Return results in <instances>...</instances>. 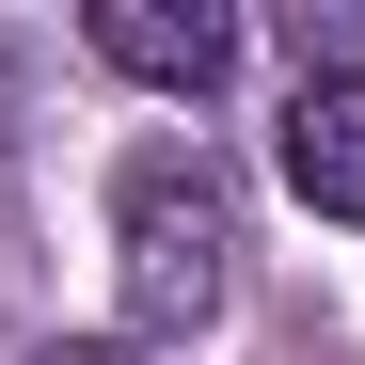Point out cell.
I'll use <instances>...</instances> for the list:
<instances>
[{
    "instance_id": "cell-1",
    "label": "cell",
    "mask_w": 365,
    "mask_h": 365,
    "mask_svg": "<svg viewBox=\"0 0 365 365\" xmlns=\"http://www.w3.org/2000/svg\"><path fill=\"white\" fill-rule=\"evenodd\" d=\"M111 286H128V334H207L238 286V191L207 143H143L111 175Z\"/></svg>"
},
{
    "instance_id": "cell-2",
    "label": "cell",
    "mask_w": 365,
    "mask_h": 365,
    "mask_svg": "<svg viewBox=\"0 0 365 365\" xmlns=\"http://www.w3.org/2000/svg\"><path fill=\"white\" fill-rule=\"evenodd\" d=\"M96 64L111 80H159V96H222L238 80V16L222 0H96Z\"/></svg>"
},
{
    "instance_id": "cell-3",
    "label": "cell",
    "mask_w": 365,
    "mask_h": 365,
    "mask_svg": "<svg viewBox=\"0 0 365 365\" xmlns=\"http://www.w3.org/2000/svg\"><path fill=\"white\" fill-rule=\"evenodd\" d=\"M286 191L318 222H365V80H302L286 111Z\"/></svg>"
},
{
    "instance_id": "cell-4",
    "label": "cell",
    "mask_w": 365,
    "mask_h": 365,
    "mask_svg": "<svg viewBox=\"0 0 365 365\" xmlns=\"http://www.w3.org/2000/svg\"><path fill=\"white\" fill-rule=\"evenodd\" d=\"M32 365H143V349H111V334H64V349H32Z\"/></svg>"
}]
</instances>
